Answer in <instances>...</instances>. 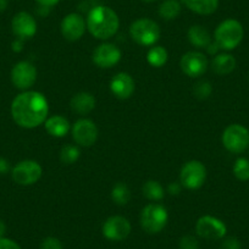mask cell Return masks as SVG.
Returning a JSON list of instances; mask_svg holds the SVG:
<instances>
[{
	"label": "cell",
	"mask_w": 249,
	"mask_h": 249,
	"mask_svg": "<svg viewBox=\"0 0 249 249\" xmlns=\"http://www.w3.org/2000/svg\"><path fill=\"white\" fill-rule=\"evenodd\" d=\"M49 114L47 98L36 90H23L11 103V116L22 128H36L45 122Z\"/></svg>",
	"instance_id": "cell-1"
},
{
	"label": "cell",
	"mask_w": 249,
	"mask_h": 249,
	"mask_svg": "<svg viewBox=\"0 0 249 249\" xmlns=\"http://www.w3.org/2000/svg\"><path fill=\"white\" fill-rule=\"evenodd\" d=\"M87 30L97 39L107 40L114 37L120 27V18L115 10L105 5H95L88 11Z\"/></svg>",
	"instance_id": "cell-2"
},
{
	"label": "cell",
	"mask_w": 249,
	"mask_h": 249,
	"mask_svg": "<svg viewBox=\"0 0 249 249\" xmlns=\"http://www.w3.org/2000/svg\"><path fill=\"white\" fill-rule=\"evenodd\" d=\"M243 26L234 18L224 20L221 23H219L214 32L215 43L219 45L220 49L226 50V52L236 49L243 40Z\"/></svg>",
	"instance_id": "cell-3"
},
{
	"label": "cell",
	"mask_w": 249,
	"mask_h": 249,
	"mask_svg": "<svg viewBox=\"0 0 249 249\" xmlns=\"http://www.w3.org/2000/svg\"><path fill=\"white\" fill-rule=\"evenodd\" d=\"M161 31L159 25L150 18H138L130 26V36L142 47H153L159 40Z\"/></svg>",
	"instance_id": "cell-4"
},
{
	"label": "cell",
	"mask_w": 249,
	"mask_h": 249,
	"mask_svg": "<svg viewBox=\"0 0 249 249\" xmlns=\"http://www.w3.org/2000/svg\"><path fill=\"white\" fill-rule=\"evenodd\" d=\"M169 221V213L166 208L158 203L145 205L141 212V226L150 234L159 233Z\"/></svg>",
	"instance_id": "cell-5"
},
{
	"label": "cell",
	"mask_w": 249,
	"mask_h": 249,
	"mask_svg": "<svg viewBox=\"0 0 249 249\" xmlns=\"http://www.w3.org/2000/svg\"><path fill=\"white\" fill-rule=\"evenodd\" d=\"M222 144L232 154H241L249 148V130L243 124H232L222 133Z\"/></svg>",
	"instance_id": "cell-6"
},
{
	"label": "cell",
	"mask_w": 249,
	"mask_h": 249,
	"mask_svg": "<svg viewBox=\"0 0 249 249\" xmlns=\"http://www.w3.org/2000/svg\"><path fill=\"white\" fill-rule=\"evenodd\" d=\"M207 178V169L198 160H191L182 166L179 172V183L187 190H199Z\"/></svg>",
	"instance_id": "cell-7"
},
{
	"label": "cell",
	"mask_w": 249,
	"mask_h": 249,
	"mask_svg": "<svg viewBox=\"0 0 249 249\" xmlns=\"http://www.w3.org/2000/svg\"><path fill=\"white\" fill-rule=\"evenodd\" d=\"M43 175V169L36 160H22L11 170L13 179L20 186H32L37 183Z\"/></svg>",
	"instance_id": "cell-8"
},
{
	"label": "cell",
	"mask_w": 249,
	"mask_h": 249,
	"mask_svg": "<svg viewBox=\"0 0 249 249\" xmlns=\"http://www.w3.org/2000/svg\"><path fill=\"white\" fill-rule=\"evenodd\" d=\"M37 69L30 61L18 62L11 70V82L18 89L28 90L37 81Z\"/></svg>",
	"instance_id": "cell-9"
},
{
	"label": "cell",
	"mask_w": 249,
	"mask_h": 249,
	"mask_svg": "<svg viewBox=\"0 0 249 249\" xmlns=\"http://www.w3.org/2000/svg\"><path fill=\"white\" fill-rule=\"evenodd\" d=\"M196 232L204 239H221L226 236L227 227L224 221L212 215L199 217L196 224Z\"/></svg>",
	"instance_id": "cell-10"
},
{
	"label": "cell",
	"mask_w": 249,
	"mask_h": 249,
	"mask_svg": "<svg viewBox=\"0 0 249 249\" xmlns=\"http://www.w3.org/2000/svg\"><path fill=\"white\" fill-rule=\"evenodd\" d=\"M72 138L81 147H92L98 140V127L97 124L89 119H80L73 124Z\"/></svg>",
	"instance_id": "cell-11"
},
{
	"label": "cell",
	"mask_w": 249,
	"mask_h": 249,
	"mask_svg": "<svg viewBox=\"0 0 249 249\" xmlns=\"http://www.w3.org/2000/svg\"><path fill=\"white\" fill-rule=\"evenodd\" d=\"M179 68L188 77H200L208 70V59L200 52H188L182 55Z\"/></svg>",
	"instance_id": "cell-12"
},
{
	"label": "cell",
	"mask_w": 249,
	"mask_h": 249,
	"mask_svg": "<svg viewBox=\"0 0 249 249\" xmlns=\"http://www.w3.org/2000/svg\"><path fill=\"white\" fill-rule=\"evenodd\" d=\"M131 224L124 216H110L103 225V236L109 241L120 242L127 238L131 233Z\"/></svg>",
	"instance_id": "cell-13"
},
{
	"label": "cell",
	"mask_w": 249,
	"mask_h": 249,
	"mask_svg": "<svg viewBox=\"0 0 249 249\" xmlns=\"http://www.w3.org/2000/svg\"><path fill=\"white\" fill-rule=\"evenodd\" d=\"M86 20L82 15L77 13H71L62 18L60 30L62 37L69 42H76L83 37L86 32Z\"/></svg>",
	"instance_id": "cell-14"
},
{
	"label": "cell",
	"mask_w": 249,
	"mask_h": 249,
	"mask_svg": "<svg viewBox=\"0 0 249 249\" xmlns=\"http://www.w3.org/2000/svg\"><path fill=\"white\" fill-rule=\"evenodd\" d=\"M11 30L18 39H31L37 33V21L27 11H20L13 18Z\"/></svg>",
	"instance_id": "cell-15"
},
{
	"label": "cell",
	"mask_w": 249,
	"mask_h": 249,
	"mask_svg": "<svg viewBox=\"0 0 249 249\" xmlns=\"http://www.w3.org/2000/svg\"><path fill=\"white\" fill-rule=\"evenodd\" d=\"M121 50L111 43H103L93 52V62L100 69H111L121 60Z\"/></svg>",
	"instance_id": "cell-16"
},
{
	"label": "cell",
	"mask_w": 249,
	"mask_h": 249,
	"mask_svg": "<svg viewBox=\"0 0 249 249\" xmlns=\"http://www.w3.org/2000/svg\"><path fill=\"white\" fill-rule=\"evenodd\" d=\"M136 89V83L132 76L127 72H119L110 81V90L119 99H128Z\"/></svg>",
	"instance_id": "cell-17"
},
{
	"label": "cell",
	"mask_w": 249,
	"mask_h": 249,
	"mask_svg": "<svg viewBox=\"0 0 249 249\" xmlns=\"http://www.w3.org/2000/svg\"><path fill=\"white\" fill-rule=\"evenodd\" d=\"M44 127L45 131L52 137L56 138L65 137L69 131L71 130L69 120L65 116H61V115H54V116L48 117L44 122Z\"/></svg>",
	"instance_id": "cell-18"
},
{
	"label": "cell",
	"mask_w": 249,
	"mask_h": 249,
	"mask_svg": "<svg viewBox=\"0 0 249 249\" xmlns=\"http://www.w3.org/2000/svg\"><path fill=\"white\" fill-rule=\"evenodd\" d=\"M97 104L94 95L88 92H80L75 94L71 99V109L78 115H87L93 111Z\"/></svg>",
	"instance_id": "cell-19"
},
{
	"label": "cell",
	"mask_w": 249,
	"mask_h": 249,
	"mask_svg": "<svg viewBox=\"0 0 249 249\" xmlns=\"http://www.w3.org/2000/svg\"><path fill=\"white\" fill-rule=\"evenodd\" d=\"M237 66V60L229 53L216 54L212 61V70L219 76H226L233 72Z\"/></svg>",
	"instance_id": "cell-20"
},
{
	"label": "cell",
	"mask_w": 249,
	"mask_h": 249,
	"mask_svg": "<svg viewBox=\"0 0 249 249\" xmlns=\"http://www.w3.org/2000/svg\"><path fill=\"white\" fill-rule=\"evenodd\" d=\"M188 10L198 15H212L219 8V0H181Z\"/></svg>",
	"instance_id": "cell-21"
},
{
	"label": "cell",
	"mask_w": 249,
	"mask_h": 249,
	"mask_svg": "<svg viewBox=\"0 0 249 249\" xmlns=\"http://www.w3.org/2000/svg\"><path fill=\"white\" fill-rule=\"evenodd\" d=\"M187 37H188L191 44L198 49H203V48L207 49L208 45L212 43V35L207 28L200 25L191 26L187 32Z\"/></svg>",
	"instance_id": "cell-22"
},
{
	"label": "cell",
	"mask_w": 249,
	"mask_h": 249,
	"mask_svg": "<svg viewBox=\"0 0 249 249\" xmlns=\"http://www.w3.org/2000/svg\"><path fill=\"white\" fill-rule=\"evenodd\" d=\"M182 3L179 0H164L159 6V16L162 20H175L181 14Z\"/></svg>",
	"instance_id": "cell-23"
},
{
	"label": "cell",
	"mask_w": 249,
	"mask_h": 249,
	"mask_svg": "<svg viewBox=\"0 0 249 249\" xmlns=\"http://www.w3.org/2000/svg\"><path fill=\"white\" fill-rule=\"evenodd\" d=\"M142 192L147 199L153 200V202H159L165 197L164 187L154 179H149L145 182L142 187Z\"/></svg>",
	"instance_id": "cell-24"
},
{
	"label": "cell",
	"mask_w": 249,
	"mask_h": 249,
	"mask_svg": "<svg viewBox=\"0 0 249 249\" xmlns=\"http://www.w3.org/2000/svg\"><path fill=\"white\" fill-rule=\"evenodd\" d=\"M169 55L167 50L161 45H154L149 49L147 54V61L153 68H162L167 62Z\"/></svg>",
	"instance_id": "cell-25"
},
{
	"label": "cell",
	"mask_w": 249,
	"mask_h": 249,
	"mask_svg": "<svg viewBox=\"0 0 249 249\" xmlns=\"http://www.w3.org/2000/svg\"><path fill=\"white\" fill-rule=\"evenodd\" d=\"M111 199L116 205H126L131 200V191L127 184L119 182L115 184L111 190Z\"/></svg>",
	"instance_id": "cell-26"
},
{
	"label": "cell",
	"mask_w": 249,
	"mask_h": 249,
	"mask_svg": "<svg viewBox=\"0 0 249 249\" xmlns=\"http://www.w3.org/2000/svg\"><path fill=\"white\" fill-rule=\"evenodd\" d=\"M81 152L78 147L72 144H66L61 148L60 150V160L62 164L65 165H72L80 159Z\"/></svg>",
	"instance_id": "cell-27"
},
{
	"label": "cell",
	"mask_w": 249,
	"mask_h": 249,
	"mask_svg": "<svg viewBox=\"0 0 249 249\" xmlns=\"http://www.w3.org/2000/svg\"><path fill=\"white\" fill-rule=\"evenodd\" d=\"M234 177L239 181H249V159L247 158H238L234 161L233 167H232Z\"/></svg>",
	"instance_id": "cell-28"
},
{
	"label": "cell",
	"mask_w": 249,
	"mask_h": 249,
	"mask_svg": "<svg viewBox=\"0 0 249 249\" xmlns=\"http://www.w3.org/2000/svg\"><path fill=\"white\" fill-rule=\"evenodd\" d=\"M213 93V86L208 81H199L193 87V94L197 99L204 100L209 98Z\"/></svg>",
	"instance_id": "cell-29"
},
{
	"label": "cell",
	"mask_w": 249,
	"mask_h": 249,
	"mask_svg": "<svg viewBox=\"0 0 249 249\" xmlns=\"http://www.w3.org/2000/svg\"><path fill=\"white\" fill-rule=\"evenodd\" d=\"M179 249H199V243L193 236H184L179 239Z\"/></svg>",
	"instance_id": "cell-30"
},
{
	"label": "cell",
	"mask_w": 249,
	"mask_h": 249,
	"mask_svg": "<svg viewBox=\"0 0 249 249\" xmlns=\"http://www.w3.org/2000/svg\"><path fill=\"white\" fill-rule=\"evenodd\" d=\"M40 249H62V244L55 237H47L40 244Z\"/></svg>",
	"instance_id": "cell-31"
},
{
	"label": "cell",
	"mask_w": 249,
	"mask_h": 249,
	"mask_svg": "<svg viewBox=\"0 0 249 249\" xmlns=\"http://www.w3.org/2000/svg\"><path fill=\"white\" fill-rule=\"evenodd\" d=\"M241 242L236 237H229L221 244V249H241Z\"/></svg>",
	"instance_id": "cell-32"
},
{
	"label": "cell",
	"mask_w": 249,
	"mask_h": 249,
	"mask_svg": "<svg viewBox=\"0 0 249 249\" xmlns=\"http://www.w3.org/2000/svg\"><path fill=\"white\" fill-rule=\"evenodd\" d=\"M0 249H21V247L13 239L1 237L0 238Z\"/></svg>",
	"instance_id": "cell-33"
},
{
	"label": "cell",
	"mask_w": 249,
	"mask_h": 249,
	"mask_svg": "<svg viewBox=\"0 0 249 249\" xmlns=\"http://www.w3.org/2000/svg\"><path fill=\"white\" fill-rule=\"evenodd\" d=\"M181 190L182 184L179 183V182H172V183H170L169 186H167V192L172 196L179 195V193H181Z\"/></svg>",
	"instance_id": "cell-34"
},
{
	"label": "cell",
	"mask_w": 249,
	"mask_h": 249,
	"mask_svg": "<svg viewBox=\"0 0 249 249\" xmlns=\"http://www.w3.org/2000/svg\"><path fill=\"white\" fill-rule=\"evenodd\" d=\"M10 171V162L5 158H0V175H5Z\"/></svg>",
	"instance_id": "cell-35"
},
{
	"label": "cell",
	"mask_w": 249,
	"mask_h": 249,
	"mask_svg": "<svg viewBox=\"0 0 249 249\" xmlns=\"http://www.w3.org/2000/svg\"><path fill=\"white\" fill-rule=\"evenodd\" d=\"M36 1H37V4L39 6H45V8L52 9L53 6H55L59 4L60 0H36Z\"/></svg>",
	"instance_id": "cell-36"
},
{
	"label": "cell",
	"mask_w": 249,
	"mask_h": 249,
	"mask_svg": "<svg viewBox=\"0 0 249 249\" xmlns=\"http://www.w3.org/2000/svg\"><path fill=\"white\" fill-rule=\"evenodd\" d=\"M23 42H25V40L18 39V38H16V39L13 42V44H11V49H13L15 53L22 52V49H23Z\"/></svg>",
	"instance_id": "cell-37"
},
{
	"label": "cell",
	"mask_w": 249,
	"mask_h": 249,
	"mask_svg": "<svg viewBox=\"0 0 249 249\" xmlns=\"http://www.w3.org/2000/svg\"><path fill=\"white\" fill-rule=\"evenodd\" d=\"M219 45L216 44V43H210L209 45H208L207 47V50H208V53H209V54H212V55H216L217 54V52H219Z\"/></svg>",
	"instance_id": "cell-38"
},
{
	"label": "cell",
	"mask_w": 249,
	"mask_h": 249,
	"mask_svg": "<svg viewBox=\"0 0 249 249\" xmlns=\"http://www.w3.org/2000/svg\"><path fill=\"white\" fill-rule=\"evenodd\" d=\"M9 0H0V14L4 13V11L8 9Z\"/></svg>",
	"instance_id": "cell-39"
},
{
	"label": "cell",
	"mask_w": 249,
	"mask_h": 249,
	"mask_svg": "<svg viewBox=\"0 0 249 249\" xmlns=\"http://www.w3.org/2000/svg\"><path fill=\"white\" fill-rule=\"evenodd\" d=\"M5 232H6L5 222H4L3 220H0V238H1V237H4Z\"/></svg>",
	"instance_id": "cell-40"
},
{
	"label": "cell",
	"mask_w": 249,
	"mask_h": 249,
	"mask_svg": "<svg viewBox=\"0 0 249 249\" xmlns=\"http://www.w3.org/2000/svg\"><path fill=\"white\" fill-rule=\"evenodd\" d=\"M142 1H144V3H153L155 0H142Z\"/></svg>",
	"instance_id": "cell-41"
}]
</instances>
